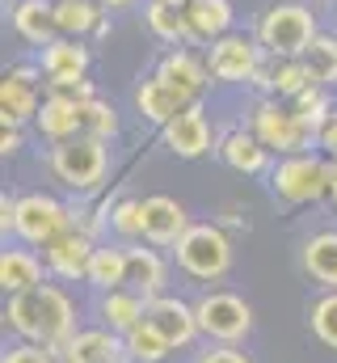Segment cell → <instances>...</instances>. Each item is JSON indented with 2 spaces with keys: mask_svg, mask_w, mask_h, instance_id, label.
I'll use <instances>...</instances> for the list:
<instances>
[{
  "mask_svg": "<svg viewBox=\"0 0 337 363\" xmlns=\"http://www.w3.org/2000/svg\"><path fill=\"white\" fill-rule=\"evenodd\" d=\"M4 321L8 330L21 338V342H38L55 355H64V347L81 334L76 325V304L68 300L64 287L55 283H38L21 296H8V308H4Z\"/></svg>",
  "mask_w": 337,
  "mask_h": 363,
  "instance_id": "obj_1",
  "label": "cell"
},
{
  "mask_svg": "<svg viewBox=\"0 0 337 363\" xmlns=\"http://www.w3.org/2000/svg\"><path fill=\"white\" fill-rule=\"evenodd\" d=\"M321 26H316V13L304 4V0H274L261 17H257V43L265 55H278V60H304V51L316 43Z\"/></svg>",
  "mask_w": 337,
  "mask_h": 363,
  "instance_id": "obj_2",
  "label": "cell"
},
{
  "mask_svg": "<svg viewBox=\"0 0 337 363\" xmlns=\"http://www.w3.org/2000/svg\"><path fill=\"white\" fill-rule=\"evenodd\" d=\"M329 186H333V161H325L321 152L278 157V165L270 169V194L287 207L329 199Z\"/></svg>",
  "mask_w": 337,
  "mask_h": 363,
  "instance_id": "obj_3",
  "label": "cell"
},
{
  "mask_svg": "<svg viewBox=\"0 0 337 363\" xmlns=\"http://www.w3.org/2000/svg\"><path fill=\"white\" fill-rule=\"evenodd\" d=\"M249 131L278 157H295V152H312L316 144V127H308L291 101L282 97H261L249 110Z\"/></svg>",
  "mask_w": 337,
  "mask_h": 363,
  "instance_id": "obj_4",
  "label": "cell"
},
{
  "mask_svg": "<svg viewBox=\"0 0 337 363\" xmlns=\"http://www.w3.org/2000/svg\"><path fill=\"white\" fill-rule=\"evenodd\" d=\"M51 174L64 182L68 190L76 194H93L105 174H110V148L105 140H93V135H72L64 144H51V157H47Z\"/></svg>",
  "mask_w": 337,
  "mask_h": 363,
  "instance_id": "obj_5",
  "label": "cell"
},
{
  "mask_svg": "<svg viewBox=\"0 0 337 363\" xmlns=\"http://www.w3.org/2000/svg\"><path fill=\"white\" fill-rule=\"evenodd\" d=\"M173 262L190 279L215 283L232 271V241L219 224H190L185 237L173 245Z\"/></svg>",
  "mask_w": 337,
  "mask_h": 363,
  "instance_id": "obj_6",
  "label": "cell"
},
{
  "mask_svg": "<svg viewBox=\"0 0 337 363\" xmlns=\"http://www.w3.org/2000/svg\"><path fill=\"white\" fill-rule=\"evenodd\" d=\"M68 228H72V203H59L55 194H42V190L17 194V224H13L17 241H25L34 250H47Z\"/></svg>",
  "mask_w": 337,
  "mask_h": 363,
  "instance_id": "obj_7",
  "label": "cell"
},
{
  "mask_svg": "<svg viewBox=\"0 0 337 363\" xmlns=\"http://www.w3.org/2000/svg\"><path fill=\"white\" fill-rule=\"evenodd\" d=\"M194 313H198V330H202L207 342L236 347L253 330V308L236 291H207V296L194 300Z\"/></svg>",
  "mask_w": 337,
  "mask_h": 363,
  "instance_id": "obj_8",
  "label": "cell"
},
{
  "mask_svg": "<svg viewBox=\"0 0 337 363\" xmlns=\"http://www.w3.org/2000/svg\"><path fill=\"white\" fill-rule=\"evenodd\" d=\"M261 60H265L261 43L249 34H236V30L207 47V68H211V81H219V85H253Z\"/></svg>",
  "mask_w": 337,
  "mask_h": 363,
  "instance_id": "obj_9",
  "label": "cell"
},
{
  "mask_svg": "<svg viewBox=\"0 0 337 363\" xmlns=\"http://www.w3.org/2000/svg\"><path fill=\"white\" fill-rule=\"evenodd\" d=\"M42 85H47V72L34 68V64H17L4 72L0 81V127H25L38 118V106H42Z\"/></svg>",
  "mask_w": 337,
  "mask_h": 363,
  "instance_id": "obj_10",
  "label": "cell"
},
{
  "mask_svg": "<svg viewBox=\"0 0 337 363\" xmlns=\"http://www.w3.org/2000/svg\"><path fill=\"white\" fill-rule=\"evenodd\" d=\"M161 135H165V148L181 161H198V157L211 152V123H207V110L198 101L185 106L177 118H168L161 127Z\"/></svg>",
  "mask_w": 337,
  "mask_h": 363,
  "instance_id": "obj_11",
  "label": "cell"
},
{
  "mask_svg": "<svg viewBox=\"0 0 337 363\" xmlns=\"http://www.w3.org/2000/svg\"><path fill=\"white\" fill-rule=\"evenodd\" d=\"M97 254V241L84 237L76 228L59 233L47 250H42V262H47V274L51 279H64V283H76V279H88V262Z\"/></svg>",
  "mask_w": 337,
  "mask_h": 363,
  "instance_id": "obj_12",
  "label": "cell"
},
{
  "mask_svg": "<svg viewBox=\"0 0 337 363\" xmlns=\"http://www.w3.org/2000/svg\"><path fill=\"white\" fill-rule=\"evenodd\" d=\"M148 321L165 334V342L173 351H181V347H190L202 330H198V313H194V304L190 300H181V296H156V300H148Z\"/></svg>",
  "mask_w": 337,
  "mask_h": 363,
  "instance_id": "obj_13",
  "label": "cell"
},
{
  "mask_svg": "<svg viewBox=\"0 0 337 363\" xmlns=\"http://www.w3.org/2000/svg\"><path fill=\"white\" fill-rule=\"evenodd\" d=\"M190 228V216L177 199L168 194H148L144 199V241L156 250H173Z\"/></svg>",
  "mask_w": 337,
  "mask_h": 363,
  "instance_id": "obj_14",
  "label": "cell"
},
{
  "mask_svg": "<svg viewBox=\"0 0 337 363\" xmlns=\"http://www.w3.org/2000/svg\"><path fill=\"white\" fill-rule=\"evenodd\" d=\"M312 72L304 60H278V55H265L257 77H253V89H261L265 97H282V101H295L304 89H312Z\"/></svg>",
  "mask_w": 337,
  "mask_h": 363,
  "instance_id": "obj_15",
  "label": "cell"
},
{
  "mask_svg": "<svg viewBox=\"0 0 337 363\" xmlns=\"http://www.w3.org/2000/svg\"><path fill=\"white\" fill-rule=\"evenodd\" d=\"M8 21L17 30V38H25L30 47H51L59 38V21H55V0H13Z\"/></svg>",
  "mask_w": 337,
  "mask_h": 363,
  "instance_id": "obj_16",
  "label": "cell"
},
{
  "mask_svg": "<svg viewBox=\"0 0 337 363\" xmlns=\"http://www.w3.org/2000/svg\"><path fill=\"white\" fill-rule=\"evenodd\" d=\"M156 77L173 85V89L190 93V97H198V93L211 85V68H207V60L202 55H194L190 47H173L161 55V64H156Z\"/></svg>",
  "mask_w": 337,
  "mask_h": 363,
  "instance_id": "obj_17",
  "label": "cell"
},
{
  "mask_svg": "<svg viewBox=\"0 0 337 363\" xmlns=\"http://www.w3.org/2000/svg\"><path fill=\"white\" fill-rule=\"evenodd\" d=\"M194 101H198V97L165 85L161 77H148V81H139V89H135V110H139V118H144V123H156V127H165L168 118H177V114H181L185 106H194Z\"/></svg>",
  "mask_w": 337,
  "mask_h": 363,
  "instance_id": "obj_18",
  "label": "cell"
},
{
  "mask_svg": "<svg viewBox=\"0 0 337 363\" xmlns=\"http://www.w3.org/2000/svg\"><path fill=\"white\" fill-rule=\"evenodd\" d=\"M127 338L97 325V330H81L68 347H64V363H127Z\"/></svg>",
  "mask_w": 337,
  "mask_h": 363,
  "instance_id": "obj_19",
  "label": "cell"
},
{
  "mask_svg": "<svg viewBox=\"0 0 337 363\" xmlns=\"http://www.w3.org/2000/svg\"><path fill=\"white\" fill-rule=\"evenodd\" d=\"M38 135L51 140V144H64L72 135H84V118H81V101L72 97H59V93H47L42 106H38V118H34Z\"/></svg>",
  "mask_w": 337,
  "mask_h": 363,
  "instance_id": "obj_20",
  "label": "cell"
},
{
  "mask_svg": "<svg viewBox=\"0 0 337 363\" xmlns=\"http://www.w3.org/2000/svg\"><path fill=\"white\" fill-rule=\"evenodd\" d=\"M168 283V262L161 258L156 245H127V287H135L144 300H156L165 296Z\"/></svg>",
  "mask_w": 337,
  "mask_h": 363,
  "instance_id": "obj_21",
  "label": "cell"
},
{
  "mask_svg": "<svg viewBox=\"0 0 337 363\" xmlns=\"http://www.w3.org/2000/svg\"><path fill=\"white\" fill-rule=\"evenodd\" d=\"M97 313H101V325H105V330H114V334L127 338L135 325L148 321V300H144L135 287H114V291H101Z\"/></svg>",
  "mask_w": 337,
  "mask_h": 363,
  "instance_id": "obj_22",
  "label": "cell"
},
{
  "mask_svg": "<svg viewBox=\"0 0 337 363\" xmlns=\"http://www.w3.org/2000/svg\"><path fill=\"white\" fill-rule=\"evenodd\" d=\"M299 267L304 274L325 287V291H337V228H325V233H312L299 250Z\"/></svg>",
  "mask_w": 337,
  "mask_h": 363,
  "instance_id": "obj_23",
  "label": "cell"
},
{
  "mask_svg": "<svg viewBox=\"0 0 337 363\" xmlns=\"http://www.w3.org/2000/svg\"><path fill=\"white\" fill-rule=\"evenodd\" d=\"M219 157H224V165H228L232 174L257 178V174H265L270 148H265V144L253 135L249 127H236V131H228V135L219 140Z\"/></svg>",
  "mask_w": 337,
  "mask_h": 363,
  "instance_id": "obj_24",
  "label": "cell"
},
{
  "mask_svg": "<svg viewBox=\"0 0 337 363\" xmlns=\"http://www.w3.org/2000/svg\"><path fill=\"white\" fill-rule=\"evenodd\" d=\"M144 21H148V30H152L161 43H173V47H198L185 9L173 4V0H148V4H144Z\"/></svg>",
  "mask_w": 337,
  "mask_h": 363,
  "instance_id": "obj_25",
  "label": "cell"
},
{
  "mask_svg": "<svg viewBox=\"0 0 337 363\" xmlns=\"http://www.w3.org/2000/svg\"><path fill=\"white\" fill-rule=\"evenodd\" d=\"M38 283H47V262L34 250H4L0 254V287L8 296H21Z\"/></svg>",
  "mask_w": 337,
  "mask_h": 363,
  "instance_id": "obj_26",
  "label": "cell"
},
{
  "mask_svg": "<svg viewBox=\"0 0 337 363\" xmlns=\"http://www.w3.org/2000/svg\"><path fill=\"white\" fill-rule=\"evenodd\" d=\"M185 17H190V30H194V43L211 47L215 38L232 34V0H190L185 4Z\"/></svg>",
  "mask_w": 337,
  "mask_h": 363,
  "instance_id": "obj_27",
  "label": "cell"
},
{
  "mask_svg": "<svg viewBox=\"0 0 337 363\" xmlns=\"http://www.w3.org/2000/svg\"><path fill=\"white\" fill-rule=\"evenodd\" d=\"M88 43L84 38H55L51 47L38 51V68L51 77H88Z\"/></svg>",
  "mask_w": 337,
  "mask_h": 363,
  "instance_id": "obj_28",
  "label": "cell"
},
{
  "mask_svg": "<svg viewBox=\"0 0 337 363\" xmlns=\"http://www.w3.org/2000/svg\"><path fill=\"white\" fill-rule=\"evenodd\" d=\"M55 21H59V38H88L97 34L105 13L97 0H55Z\"/></svg>",
  "mask_w": 337,
  "mask_h": 363,
  "instance_id": "obj_29",
  "label": "cell"
},
{
  "mask_svg": "<svg viewBox=\"0 0 337 363\" xmlns=\"http://www.w3.org/2000/svg\"><path fill=\"white\" fill-rule=\"evenodd\" d=\"M88 287L97 291H114L127 287V245H97L93 262H88Z\"/></svg>",
  "mask_w": 337,
  "mask_h": 363,
  "instance_id": "obj_30",
  "label": "cell"
},
{
  "mask_svg": "<svg viewBox=\"0 0 337 363\" xmlns=\"http://www.w3.org/2000/svg\"><path fill=\"white\" fill-rule=\"evenodd\" d=\"M105 228L118 237V241H144V199H118L110 211H105Z\"/></svg>",
  "mask_w": 337,
  "mask_h": 363,
  "instance_id": "obj_31",
  "label": "cell"
},
{
  "mask_svg": "<svg viewBox=\"0 0 337 363\" xmlns=\"http://www.w3.org/2000/svg\"><path fill=\"white\" fill-rule=\"evenodd\" d=\"M127 355L135 363H165L173 355V347L165 342V334L152 325V321H144V325H135L131 334H127Z\"/></svg>",
  "mask_w": 337,
  "mask_h": 363,
  "instance_id": "obj_32",
  "label": "cell"
},
{
  "mask_svg": "<svg viewBox=\"0 0 337 363\" xmlns=\"http://www.w3.org/2000/svg\"><path fill=\"white\" fill-rule=\"evenodd\" d=\"M304 64H308L316 85L333 89L337 85V34H316V43L304 51Z\"/></svg>",
  "mask_w": 337,
  "mask_h": 363,
  "instance_id": "obj_33",
  "label": "cell"
},
{
  "mask_svg": "<svg viewBox=\"0 0 337 363\" xmlns=\"http://www.w3.org/2000/svg\"><path fill=\"white\" fill-rule=\"evenodd\" d=\"M81 118H84V135H93V140H114L118 135V110L110 106V101H101V97H88V101H81Z\"/></svg>",
  "mask_w": 337,
  "mask_h": 363,
  "instance_id": "obj_34",
  "label": "cell"
},
{
  "mask_svg": "<svg viewBox=\"0 0 337 363\" xmlns=\"http://www.w3.org/2000/svg\"><path fill=\"white\" fill-rule=\"evenodd\" d=\"M308 325H312L321 347L337 351V291H325L321 300L308 304Z\"/></svg>",
  "mask_w": 337,
  "mask_h": 363,
  "instance_id": "obj_35",
  "label": "cell"
},
{
  "mask_svg": "<svg viewBox=\"0 0 337 363\" xmlns=\"http://www.w3.org/2000/svg\"><path fill=\"white\" fill-rule=\"evenodd\" d=\"M291 106H295V114H299L308 127H316V131H321V127L329 123V114H333V101H329V89H325V85L304 89L295 101H291Z\"/></svg>",
  "mask_w": 337,
  "mask_h": 363,
  "instance_id": "obj_36",
  "label": "cell"
},
{
  "mask_svg": "<svg viewBox=\"0 0 337 363\" xmlns=\"http://www.w3.org/2000/svg\"><path fill=\"white\" fill-rule=\"evenodd\" d=\"M47 93L72 97V101H88V97H97L88 77H51V81H47Z\"/></svg>",
  "mask_w": 337,
  "mask_h": 363,
  "instance_id": "obj_37",
  "label": "cell"
},
{
  "mask_svg": "<svg viewBox=\"0 0 337 363\" xmlns=\"http://www.w3.org/2000/svg\"><path fill=\"white\" fill-rule=\"evenodd\" d=\"M55 359H59V355L47 351V347H38V342H17V347L4 351L0 363H55Z\"/></svg>",
  "mask_w": 337,
  "mask_h": 363,
  "instance_id": "obj_38",
  "label": "cell"
},
{
  "mask_svg": "<svg viewBox=\"0 0 337 363\" xmlns=\"http://www.w3.org/2000/svg\"><path fill=\"white\" fill-rule=\"evenodd\" d=\"M194 363H253L245 351H236V347H224V342H215V347H207V351H198V359Z\"/></svg>",
  "mask_w": 337,
  "mask_h": 363,
  "instance_id": "obj_39",
  "label": "cell"
},
{
  "mask_svg": "<svg viewBox=\"0 0 337 363\" xmlns=\"http://www.w3.org/2000/svg\"><path fill=\"white\" fill-rule=\"evenodd\" d=\"M316 148H321V157H325V161H333V165H337V110L329 114V123L316 131Z\"/></svg>",
  "mask_w": 337,
  "mask_h": 363,
  "instance_id": "obj_40",
  "label": "cell"
},
{
  "mask_svg": "<svg viewBox=\"0 0 337 363\" xmlns=\"http://www.w3.org/2000/svg\"><path fill=\"white\" fill-rule=\"evenodd\" d=\"M13 224H17V194H8V190H4V194H0V233L8 237V233H13Z\"/></svg>",
  "mask_w": 337,
  "mask_h": 363,
  "instance_id": "obj_41",
  "label": "cell"
},
{
  "mask_svg": "<svg viewBox=\"0 0 337 363\" xmlns=\"http://www.w3.org/2000/svg\"><path fill=\"white\" fill-rule=\"evenodd\" d=\"M0 152L4 157H17L21 152V127H4L0 131Z\"/></svg>",
  "mask_w": 337,
  "mask_h": 363,
  "instance_id": "obj_42",
  "label": "cell"
},
{
  "mask_svg": "<svg viewBox=\"0 0 337 363\" xmlns=\"http://www.w3.org/2000/svg\"><path fill=\"white\" fill-rule=\"evenodd\" d=\"M101 9H127V4H135V0H97Z\"/></svg>",
  "mask_w": 337,
  "mask_h": 363,
  "instance_id": "obj_43",
  "label": "cell"
},
{
  "mask_svg": "<svg viewBox=\"0 0 337 363\" xmlns=\"http://www.w3.org/2000/svg\"><path fill=\"white\" fill-rule=\"evenodd\" d=\"M329 203L337 207V165H333V186H329Z\"/></svg>",
  "mask_w": 337,
  "mask_h": 363,
  "instance_id": "obj_44",
  "label": "cell"
},
{
  "mask_svg": "<svg viewBox=\"0 0 337 363\" xmlns=\"http://www.w3.org/2000/svg\"><path fill=\"white\" fill-rule=\"evenodd\" d=\"M173 4H181V9H185V4H190V0H173Z\"/></svg>",
  "mask_w": 337,
  "mask_h": 363,
  "instance_id": "obj_45",
  "label": "cell"
},
{
  "mask_svg": "<svg viewBox=\"0 0 337 363\" xmlns=\"http://www.w3.org/2000/svg\"><path fill=\"white\" fill-rule=\"evenodd\" d=\"M304 4H316V0H304Z\"/></svg>",
  "mask_w": 337,
  "mask_h": 363,
  "instance_id": "obj_46",
  "label": "cell"
},
{
  "mask_svg": "<svg viewBox=\"0 0 337 363\" xmlns=\"http://www.w3.org/2000/svg\"><path fill=\"white\" fill-rule=\"evenodd\" d=\"M333 9H337V0H333Z\"/></svg>",
  "mask_w": 337,
  "mask_h": 363,
  "instance_id": "obj_47",
  "label": "cell"
},
{
  "mask_svg": "<svg viewBox=\"0 0 337 363\" xmlns=\"http://www.w3.org/2000/svg\"><path fill=\"white\" fill-rule=\"evenodd\" d=\"M127 363H135V359H127Z\"/></svg>",
  "mask_w": 337,
  "mask_h": 363,
  "instance_id": "obj_48",
  "label": "cell"
}]
</instances>
